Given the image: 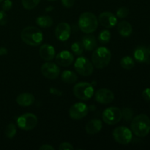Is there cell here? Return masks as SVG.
Returning <instances> with one entry per match:
<instances>
[{
  "label": "cell",
  "instance_id": "39",
  "mask_svg": "<svg viewBox=\"0 0 150 150\" xmlns=\"http://www.w3.org/2000/svg\"><path fill=\"white\" fill-rule=\"evenodd\" d=\"M146 50H147V52L149 54V55H150V45L146 48Z\"/></svg>",
  "mask_w": 150,
  "mask_h": 150
},
{
  "label": "cell",
  "instance_id": "35",
  "mask_svg": "<svg viewBox=\"0 0 150 150\" xmlns=\"http://www.w3.org/2000/svg\"><path fill=\"white\" fill-rule=\"evenodd\" d=\"M142 97L146 101H150V89H145L142 92Z\"/></svg>",
  "mask_w": 150,
  "mask_h": 150
},
{
  "label": "cell",
  "instance_id": "15",
  "mask_svg": "<svg viewBox=\"0 0 150 150\" xmlns=\"http://www.w3.org/2000/svg\"><path fill=\"white\" fill-rule=\"evenodd\" d=\"M74 61L73 54L68 51H62L56 56V62L62 67H68Z\"/></svg>",
  "mask_w": 150,
  "mask_h": 150
},
{
  "label": "cell",
  "instance_id": "22",
  "mask_svg": "<svg viewBox=\"0 0 150 150\" xmlns=\"http://www.w3.org/2000/svg\"><path fill=\"white\" fill-rule=\"evenodd\" d=\"M61 79L66 83H74L78 80V76L74 72L71 70H64L61 74Z\"/></svg>",
  "mask_w": 150,
  "mask_h": 150
},
{
  "label": "cell",
  "instance_id": "8",
  "mask_svg": "<svg viewBox=\"0 0 150 150\" xmlns=\"http://www.w3.org/2000/svg\"><path fill=\"white\" fill-rule=\"evenodd\" d=\"M75 70L79 74L83 76H89L94 71L92 63L87 58L80 57L76 60L74 64Z\"/></svg>",
  "mask_w": 150,
  "mask_h": 150
},
{
  "label": "cell",
  "instance_id": "37",
  "mask_svg": "<svg viewBox=\"0 0 150 150\" xmlns=\"http://www.w3.org/2000/svg\"><path fill=\"white\" fill-rule=\"evenodd\" d=\"M39 149L40 150H54L55 149L52 146H51V145L49 144H43L42 146H41Z\"/></svg>",
  "mask_w": 150,
  "mask_h": 150
},
{
  "label": "cell",
  "instance_id": "14",
  "mask_svg": "<svg viewBox=\"0 0 150 150\" xmlns=\"http://www.w3.org/2000/svg\"><path fill=\"white\" fill-rule=\"evenodd\" d=\"M98 21L103 27L107 29L113 28L117 23V17L114 13L111 12H103L100 13L98 17Z\"/></svg>",
  "mask_w": 150,
  "mask_h": 150
},
{
  "label": "cell",
  "instance_id": "3",
  "mask_svg": "<svg viewBox=\"0 0 150 150\" xmlns=\"http://www.w3.org/2000/svg\"><path fill=\"white\" fill-rule=\"evenodd\" d=\"M111 59V52L106 47H98L92 53V64L98 69H103L107 67Z\"/></svg>",
  "mask_w": 150,
  "mask_h": 150
},
{
  "label": "cell",
  "instance_id": "26",
  "mask_svg": "<svg viewBox=\"0 0 150 150\" xmlns=\"http://www.w3.org/2000/svg\"><path fill=\"white\" fill-rule=\"evenodd\" d=\"M111 32L108 30H103L98 35V40L101 44H106L111 40Z\"/></svg>",
  "mask_w": 150,
  "mask_h": 150
},
{
  "label": "cell",
  "instance_id": "1",
  "mask_svg": "<svg viewBox=\"0 0 150 150\" xmlns=\"http://www.w3.org/2000/svg\"><path fill=\"white\" fill-rule=\"evenodd\" d=\"M131 130L139 137H145L150 132V119L146 114H139L131 120Z\"/></svg>",
  "mask_w": 150,
  "mask_h": 150
},
{
  "label": "cell",
  "instance_id": "20",
  "mask_svg": "<svg viewBox=\"0 0 150 150\" xmlns=\"http://www.w3.org/2000/svg\"><path fill=\"white\" fill-rule=\"evenodd\" d=\"M117 31L121 36L129 37L133 32V27L129 22L123 21L117 25Z\"/></svg>",
  "mask_w": 150,
  "mask_h": 150
},
{
  "label": "cell",
  "instance_id": "32",
  "mask_svg": "<svg viewBox=\"0 0 150 150\" xmlns=\"http://www.w3.org/2000/svg\"><path fill=\"white\" fill-rule=\"evenodd\" d=\"M13 7V2L11 0H4L2 4V10L4 11H8Z\"/></svg>",
  "mask_w": 150,
  "mask_h": 150
},
{
  "label": "cell",
  "instance_id": "12",
  "mask_svg": "<svg viewBox=\"0 0 150 150\" xmlns=\"http://www.w3.org/2000/svg\"><path fill=\"white\" fill-rule=\"evenodd\" d=\"M71 34V28L70 26L66 22H61L57 26L55 29V36L59 40L64 41L67 40L70 38Z\"/></svg>",
  "mask_w": 150,
  "mask_h": 150
},
{
  "label": "cell",
  "instance_id": "21",
  "mask_svg": "<svg viewBox=\"0 0 150 150\" xmlns=\"http://www.w3.org/2000/svg\"><path fill=\"white\" fill-rule=\"evenodd\" d=\"M81 43L84 49L88 51H91L95 49L98 42H97L96 38L93 35H86L83 38Z\"/></svg>",
  "mask_w": 150,
  "mask_h": 150
},
{
  "label": "cell",
  "instance_id": "40",
  "mask_svg": "<svg viewBox=\"0 0 150 150\" xmlns=\"http://www.w3.org/2000/svg\"><path fill=\"white\" fill-rule=\"evenodd\" d=\"M48 1H56V0H48Z\"/></svg>",
  "mask_w": 150,
  "mask_h": 150
},
{
  "label": "cell",
  "instance_id": "41",
  "mask_svg": "<svg viewBox=\"0 0 150 150\" xmlns=\"http://www.w3.org/2000/svg\"><path fill=\"white\" fill-rule=\"evenodd\" d=\"M4 1V0H0V3H1V1Z\"/></svg>",
  "mask_w": 150,
  "mask_h": 150
},
{
  "label": "cell",
  "instance_id": "13",
  "mask_svg": "<svg viewBox=\"0 0 150 150\" xmlns=\"http://www.w3.org/2000/svg\"><path fill=\"white\" fill-rule=\"evenodd\" d=\"M95 100L101 104H108L114 99V94L108 89H100L95 92Z\"/></svg>",
  "mask_w": 150,
  "mask_h": 150
},
{
  "label": "cell",
  "instance_id": "9",
  "mask_svg": "<svg viewBox=\"0 0 150 150\" xmlns=\"http://www.w3.org/2000/svg\"><path fill=\"white\" fill-rule=\"evenodd\" d=\"M38 117L33 114L26 113L17 119V125L23 130H32L38 125Z\"/></svg>",
  "mask_w": 150,
  "mask_h": 150
},
{
  "label": "cell",
  "instance_id": "2",
  "mask_svg": "<svg viewBox=\"0 0 150 150\" xmlns=\"http://www.w3.org/2000/svg\"><path fill=\"white\" fill-rule=\"evenodd\" d=\"M22 41L31 46H38L43 40V35L38 28L35 26L25 27L21 33Z\"/></svg>",
  "mask_w": 150,
  "mask_h": 150
},
{
  "label": "cell",
  "instance_id": "18",
  "mask_svg": "<svg viewBox=\"0 0 150 150\" xmlns=\"http://www.w3.org/2000/svg\"><path fill=\"white\" fill-rule=\"evenodd\" d=\"M35 97L30 93L20 94L16 98V103L22 107L30 106L35 103Z\"/></svg>",
  "mask_w": 150,
  "mask_h": 150
},
{
  "label": "cell",
  "instance_id": "10",
  "mask_svg": "<svg viewBox=\"0 0 150 150\" xmlns=\"http://www.w3.org/2000/svg\"><path fill=\"white\" fill-rule=\"evenodd\" d=\"M88 111L89 108L86 104L83 103H76L70 107L69 110V115L73 120H81L87 115Z\"/></svg>",
  "mask_w": 150,
  "mask_h": 150
},
{
  "label": "cell",
  "instance_id": "17",
  "mask_svg": "<svg viewBox=\"0 0 150 150\" xmlns=\"http://www.w3.org/2000/svg\"><path fill=\"white\" fill-rule=\"evenodd\" d=\"M103 127V122L100 120H92L86 125V132L89 135H95L99 133Z\"/></svg>",
  "mask_w": 150,
  "mask_h": 150
},
{
  "label": "cell",
  "instance_id": "24",
  "mask_svg": "<svg viewBox=\"0 0 150 150\" xmlns=\"http://www.w3.org/2000/svg\"><path fill=\"white\" fill-rule=\"evenodd\" d=\"M120 64L125 70H130L135 66V62L132 57L125 56L120 60Z\"/></svg>",
  "mask_w": 150,
  "mask_h": 150
},
{
  "label": "cell",
  "instance_id": "27",
  "mask_svg": "<svg viewBox=\"0 0 150 150\" xmlns=\"http://www.w3.org/2000/svg\"><path fill=\"white\" fill-rule=\"evenodd\" d=\"M40 0H21L22 5L26 10H31L36 7Z\"/></svg>",
  "mask_w": 150,
  "mask_h": 150
},
{
  "label": "cell",
  "instance_id": "5",
  "mask_svg": "<svg viewBox=\"0 0 150 150\" xmlns=\"http://www.w3.org/2000/svg\"><path fill=\"white\" fill-rule=\"evenodd\" d=\"M75 96L81 100H89L94 95V88L88 82H80L76 84L73 89Z\"/></svg>",
  "mask_w": 150,
  "mask_h": 150
},
{
  "label": "cell",
  "instance_id": "23",
  "mask_svg": "<svg viewBox=\"0 0 150 150\" xmlns=\"http://www.w3.org/2000/svg\"><path fill=\"white\" fill-rule=\"evenodd\" d=\"M36 23L41 28H48L53 25V19L48 16H41L37 18Z\"/></svg>",
  "mask_w": 150,
  "mask_h": 150
},
{
  "label": "cell",
  "instance_id": "33",
  "mask_svg": "<svg viewBox=\"0 0 150 150\" xmlns=\"http://www.w3.org/2000/svg\"><path fill=\"white\" fill-rule=\"evenodd\" d=\"M59 150H73L74 148L72 146V144H70V143H67V142H63L59 146Z\"/></svg>",
  "mask_w": 150,
  "mask_h": 150
},
{
  "label": "cell",
  "instance_id": "4",
  "mask_svg": "<svg viewBox=\"0 0 150 150\" xmlns=\"http://www.w3.org/2000/svg\"><path fill=\"white\" fill-rule=\"evenodd\" d=\"M79 27L83 32L86 34L92 33L98 26V20L95 14L90 12H85L82 13L78 21Z\"/></svg>",
  "mask_w": 150,
  "mask_h": 150
},
{
  "label": "cell",
  "instance_id": "7",
  "mask_svg": "<svg viewBox=\"0 0 150 150\" xmlns=\"http://www.w3.org/2000/svg\"><path fill=\"white\" fill-rule=\"evenodd\" d=\"M114 139L120 144H128L133 139L132 131L125 126H120L116 127L113 131Z\"/></svg>",
  "mask_w": 150,
  "mask_h": 150
},
{
  "label": "cell",
  "instance_id": "16",
  "mask_svg": "<svg viewBox=\"0 0 150 150\" xmlns=\"http://www.w3.org/2000/svg\"><path fill=\"white\" fill-rule=\"evenodd\" d=\"M39 54L41 58L45 61H51L56 55L55 49L49 44H44L40 48Z\"/></svg>",
  "mask_w": 150,
  "mask_h": 150
},
{
  "label": "cell",
  "instance_id": "19",
  "mask_svg": "<svg viewBox=\"0 0 150 150\" xmlns=\"http://www.w3.org/2000/svg\"><path fill=\"white\" fill-rule=\"evenodd\" d=\"M134 58L138 62L144 63L149 60V54L147 52L146 48L144 46H139L135 50L133 53Z\"/></svg>",
  "mask_w": 150,
  "mask_h": 150
},
{
  "label": "cell",
  "instance_id": "11",
  "mask_svg": "<svg viewBox=\"0 0 150 150\" xmlns=\"http://www.w3.org/2000/svg\"><path fill=\"white\" fill-rule=\"evenodd\" d=\"M41 73L42 76L48 79L54 80L59 76L60 73L59 67L54 62H45L41 66Z\"/></svg>",
  "mask_w": 150,
  "mask_h": 150
},
{
  "label": "cell",
  "instance_id": "38",
  "mask_svg": "<svg viewBox=\"0 0 150 150\" xmlns=\"http://www.w3.org/2000/svg\"><path fill=\"white\" fill-rule=\"evenodd\" d=\"M7 54V49L4 47L0 48V56H4Z\"/></svg>",
  "mask_w": 150,
  "mask_h": 150
},
{
  "label": "cell",
  "instance_id": "6",
  "mask_svg": "<svg viewBox=\"0 0 150 150\" xmlns=\"http://www.w3.org/2000/svg\"><path fill=\"white\" fill-rule=\"evenodd\" d=\"M102 118L104 122L107 125H114L120 122L122 118V111L117 107H109L103 111Z\"/></svg>",
  "mask_w": 150,
  "mask_h": 150
},
{
  "label": "cell",
  "instance_id": "29",
  "mask_svg": "<svg viewBox=\"0 0 150 150\" xmlns=\"http://www.w3.org/2000/svg\"><path fill=\"white\" fill-rule=\"evenodd\" d=\"M133 114H134V112H133V110L130 108H123L122 111L123 119H124L126 122H130L133 120Z\"/></svg>",
  "mask_w": 150,
  "mask_h": 150
},
{
  "label": "cell",
  "instance_id": "25",
  "mask_svg": "<svg viewBox=\"0 0 150 150\" xmlns=\"http://www.w3.org/2000/svg\"><path fill=\"white\" fill-rule=\"evenodd\" d=\"M17 133V129H16V126L13 123H10L6 127L5 130H4V134H5L6 137L8 139H13Z\"/></svg>",
  "mask_w": 150,
  "mask_h": 150
},
{
  "label": "cell",
  "instance_id": "30",
  "mask_svg": "<svg viewBox=\"0 0 150 150\" xmlns=\"http://www.w3.org/2000/svg\"><path fill=\"white\" fill-rule=\"evenodd\" d=\"M129 14V9L126 7H121L117 10V16L120 18H126Z\"/></svg>",
  "mask_w": 150,
  "mask_h": 150
},
{
  "label": "cell",
  "instance_id": "31",
  "mask_svg": "<svg viewBox=\"0 0 150 150\" xmlns=\"http://www.w3.org/2000/svg\"><path fill=\"white\" fill-rule=\"evenodd\" d=\"M7 23V16L5 11L0 10V26H4Z\"/></svg>",
  "mask_w": 150,
  "mask_h": 150
},
{
  "label": "cell",
  "instance_id": "28",
  "mask_svg": "<svg viewBox=\"0 0 150 150\" xmlns=\"http://www.w3.org/2000/svg\"><path fill=\"white\" fill-rule=\"evenodd\" d=\"M71 50L73 52V54H75L77 56H81L83 53L84 48H83L81 42H75L72 44Z\"/></svg>",
  "mask_w": 150,
  "mask_h": 150
},
{
  "label": "cell",
  "instance_id": "34",
  "mask_svg": "<svg viewBox=\"0 0 150 150\" xmlns=\"http://www.w3.org/2000/svg\"><path fill=\"white\" fill-rule=\"evenodd\" d=\"M61 1L62 4L67 8L73 7L75 4V0H61Z\"/></svg>",
  "mask_w": 150,
  "mask_h": 150
},
{
  "label": "cell",
  "instance_id": "36",
  "mask_svg": "<svg viewBox=\"0 0 150 150\" xmlns=\"http://www.w3.org/2000/svg\"><path fill=\"white\" fill-rule=\"evenodd\" d=\"M49 92L54 95H57V96H62L63 95L62 92L59 89H56V88H50Z\"/></svg>",
  "mask_w": 150,
  "mask_h": 150
}]
</instances>
